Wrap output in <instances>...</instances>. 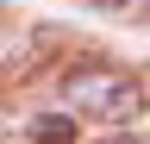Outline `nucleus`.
Returning a JSON list of instances; mask_svg holds the SVG:
<instances>
[{
    "label": "nucleus",
    "mask_w": 150,
    "mask_h": 144,
    "mask_svg": "<svg viewBox=\"0 0 150 144\" xmlns=\"http://www.w3.org/2000/svg\"><path fill=\"white\" fill-rule=\"evenodd\" d=\"M63 100L81 119H131L138 113V82L119 63H75L63 75Z\"/></svg>",
    "instance_id": "nucleus-1"
},
{
    "label": "nucleus",
    "mask_w": 150,
    "mask_h": 144,
    "mask_svg": "<svg viewBox=\"0 0 150 144\" xmlns=\"http://www.w3.org/2000/svg\"><path fill=\"white\" fill-rule=\"evenodd\" d=\"M25 132H31L38 144H69V138H75V119H56V113H50V119H31Z\"/></svg>",
    "instance_id": "nucleus-2"
},
{
    "label": "nucleus",
    "mask_w": 150,
    "mask_h": 144,
    "mask_svg": "<svg viewBox=\"0 0 150 144\" xmlns=\"http://www.w3.org/2000/svg\"><path fill=\"white\" fill-rule=\"evenodd\" d=\"M100 144H144V138H138V132H106Z\"/></svg>",
    "instance_id": "nucleus-3"
},
{
    "label": "nucleus",
    "mask_w": 150,
    "mask_h": 144,
    "mask_svg": "<svg viewBox=\"0 0 150 144\" xmlns=\"http://www.w3.org/2000/svg\"><path fill=\"white\" fill-rule=\"evenodd\" d=\"M94 6H138V0H94Z\"/></svg>",
    "instance_id": "nucleus-4"
}]
</instances>
